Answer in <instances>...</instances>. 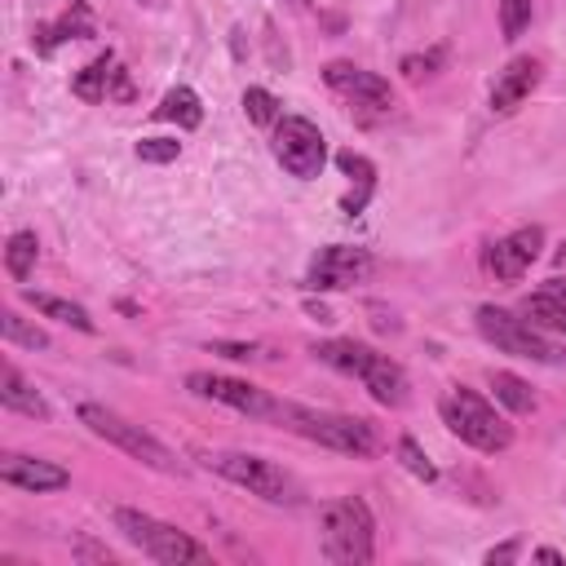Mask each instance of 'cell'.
<instances>
[{
	"label": "cell",
	"instance_id": "1",
	"mask_svg": "<svg viewBox=\"0 0 566 566\" xmlns=\"http://www.w3.org/2000/svg\"><path fill=\"white\" fill-rule=\"evenodd\" d=\"M274 424L318 442V447H332V451H345V455H376L380 451V438H376V424L363 420V416H345V411H318V407H301V402H279L274 407Z\"/></svg>",
	"mask_w": 566,
	"mask_h": 566
},
{
	"label": "cell",
	"instance_id": "2",
	"mask_svg": "<svg viewBox=\"0 0 566 566\" xmlns=\"http://www.w3.org/2000/svg\"><path fill=\"white\" fill-rule=\"evenodd\" d=\"M314 354H318V363H327L345 376H358L380 407H402L407 402V389H411L407 371L389 354H376L371 345H358V340H323V345H314Z\"/></svg>",
	"mask_w": 566,
	"mask_h": 566
},
{
	"label": "cell",
	"instance_id": "3",
	"mask_svg": "<svg viewBox=\"0 0 566 566\" xmlns=\"http://www.w3.org/2000/svg\"><path fill=\"white\" fill-rule=\"evenodd\" d=\"M318 544H323V557L336 562V566H367L376 557V522H371V509L358 495L332 500L318 513Z\"/></svg>",
	"mask_w": 566,
	"mask_h": 566
},
{
	"label": "cell",
	"instance_id": "4",
	"mask_svg": "<svg viewBox=\"0 0 566 566\" xmlns=\"http://www.w3.org/2000/svg\"><path fill=\"white\" fill-rule=\"evenodd\" d=\"M442 424H447L460 442H469V447H478V451H486V455L509 451V442H513V424H509L482 394H473V389H464V385H455V389L442 398Z\"/></svg>",
	"mask_w": 566,
	"mask_h": 566
},
{
	"label": "cell",
	"instance_id": "5",
	"mask_svg": "<svg viewBox=\"0 0 566 566\" xmlns=\"http://www.w3.org/2000/svg\"><path fill=\"white\" fill-rule=\"evenodd\" d=\"M203 460H208L212 473H221L226 482L243 486L248 495H256L265 504H301L296 478L283 464L265 460V455H252V451H208Z\"/></svg>",
	"mask_w": 566,
	"mask_h": 566
},
{
	"label": "cell",
	"instance_id": "6",
	"mask_svg": "<svg viewBox=\"0 0 566 566\" xmlns=\"http://www.w3.org/2000/svg\"><path fill=\"white\" fill-rule=\"evenodd\" d=\"M80 424H84L88 433L115 442V447L128 451L133 460L159 469V473H181V460H177L155 433H146L142 424H133L128 416H119V411H111V407H102V402H80Z\"/></svg>",
	"mask_w": 566,
	"mask_h": 566
},
{
	"label": "cell",
	"instance_id": "7",
	"mask_svg": "<svg viewBox=\"0 0 566 566\" xmlns=\"http://www.w3.org/2000/svg\"><path fill=\"white\" fill-rule=\"evenodd\" d=\"M115 531L133 548H142L150 562H164V566H186V562H203L208 557V548L195 544L186 531H177V526H168V522H159V517H150L142 509H115Z\"/></svg>",
	"mask_w": 566,
	"mask_h": 566
},
{
	"label": "cell",
	"instance_id": "8",
	"mask_svg": "<svg viewBox=\"0 0 566 566\" xmlns=\"http://www.w3.org/2000/svg\"><path fill=\"white\" fill-rule=\"evenodd\" d=\"M478 332L500 349V354H517V358H531V363H566V354L548 340V332H539L535 323L517 318L513 310H500V305H478Z\"/></svg>",
	"mask_w": 566,
	"mask_h": 566
},
{
	"label": "cell",
	"instance_id": "9",
	"mask_svg": "<svg viewBox=\"0 0 566 566\" xmlns=\"http://www.w3.org/2000/svg\"><path fill=\"white\" fill-rule=\"evenodd\" d=\"M274 159L292 172V177H318L323 164H327V142L318 133V124H310L305 115H283L274 124Z\"/></svg>",
	"mask_w": 566,
	"mask_h": 566
},
{
	"label": "cell",
	"instance_id": "10",
	"mask_svg": "<svg viewBox=\"0 0 566 566\" xmlns=\"http://www.w3.org/2000/svg\"><path fill=\"white\" fill-rule=\"evenodd\" d=\"M186 389L199 394V398H212L230 411H243L252 420H274V407H279V398H270L265 389H256L248 380H234V376H221V371H190Z\"/></svg>",
	"mask_w": 566,
	"mask_h": 566
},
{
	"label": "cell",
	"instance_id": "11",
	"mask_svg": "<svg viewBox=\"0 0 566 566\" xmlns=\"http://www.w3.org/2000/svg\"><path fill=\"white\" fill-rule=\"evenodd\" d=\"M371 252L367 248H349V243H327L318 248V256L310 261V274H305V287L314 292H340V287H354L371 274Z\"/></svg>",
	"mask_w": 566,
	"mask_h": 566
},
{
	"label": "cell",
	"instance_id": "12",
	"mask_svg": "<svg viewBox=\"0 0 566 566\" xmlns=\"http://www.w3.org/2000/svg\"><path fill=\"white\" fill-rule=\"evenodd\" d=\"M323 80H327V88H336V93L349 97L354 106H367V111H389V106H394L389 80H380L376 71H363V66H354V62H327V66H323Z\"/></svg>",
	"mask_w": 566,
	"mask_h": 566
},
{
	"label": "cell",
	"instance_id": "13",
	"mask_svg": "<svg viewBox=\"0 0 566 566\" xmlns=\"http://www.w3.org/2000/svg\"><path fill=\"white\" fill-rule=\"evenodd\" d=\"M539 248H544V230L539 226H522V230H513V234H504V239H495L486 248V270L500 283H517L535 265Z\"/></svg>",
	"mask_w": 566,
	"mask_h": 566
},
{
	"label": "cell",
	"instance_id": "14",
	"mask_svg": "<svg viewBox=\"0 0 566 566\" xmlns=\"http://www.w3.org/2000/svg\"><path fill=\"white\" fill-rule=\"evenodd\" d=\"M71 93H75L80 102H106V97H133V84H128V75L119 71L115 53L106 49V53H97V57L71 80Z\"/></svg>",
	"mask_w": 566,
	"mask_h": 566
},
{
	"label": "cell",
	"instance_id": "15",
	"mask_svg": "<svg viewBox=\"0 0 566 566\" xmlns=\"http://www.w3.org/2000/svg\"><path fill=\"white\" fill-rule=\"evenodd\" d=\"M0 482L22 486V491H35V495H40V491H62V486L71 482V473H66L62 464H53V460L9 451V455H0Z\"/></svg>",
	"mask_w": 566,
	"mask_h": 566
},
{
	"label": "cell",
	"instance_id": "16",
	"mask_svg": "<svg viewBox=\"0 0 566 566\" xmlns=\"http://www.w3.org/2000/svg\"><path fill=\"white\" fill-rule=\"evenodd\" d=\"M539 75H544V62L539 57H513L500 75H495V84H491V111L495 115H509V111H517L522 106V97H531V88L539 84Z\"/></svg>",
	"mask_w": 566,
	"mask_h": 566
},
{
	"label": "cell",
	"instance_id": "17",
	"mask_svg": "<svg viewBox=\"0 0 566 566\" xmlns=\"http://www.w3.org/2000/svg\"><path fill=\"white\" fill-rule=\"evenodd\" d=\"M0 407L4 411H18V416H31V420H49V402L22 380V371L13 363L0 367Z\"/></svg>",
	"mask_w": 566,
	"mask_h": 566
},
{
	"label": "cell",
	"instance_id": "18",
	"mask_svg": "<svg viewBox=\"0 0 566 566\" xmlns=\"http://www.w3.org/2000/svg\"><path fill=\"white\" fill-rule=\"evenodd\" d=\"M22 301L31 305V310H40L44 318H57V323H66V327H75V332H93V318H88V310L84 305H75V301H66V296H53V292H22Z\"/></svg>",
	"mask_w": 566,
	"mask_h": 566
},
{
	"label": "cell",
	"instance_id": "19",
	"mask_svg": "<svg viewBox=\"0 0 566 566\" xmlns=\"http://www.w3.org/2000/svg\"><path fill=\"white\" fill-rule=\"evenodd\" d=\"M522 318L526 323H535L539 332H553V336H566V296H557V292H535V296H526L522 301Z\"/></svg>",
	"mask_w": 566,
	"mask_h": 566
},
{
	"label": "cell",
	"instance_id": "20",
	"mask_svg": "<svg viewBox=\"0 0 566 566\" xmlns=\"http://www.w3.org/2000/svg\"><path fill=\"white\" fill-rule=\"evenodd\" d=\"M75 35H93V22H88V9L84 4H75L66 18H57L53 27H35V35H31V44H35V53H53L62 40H75Z\"/></svg>",
	"mask_w": 566,
	"mask_h": 566
},
{
	"label": "cell",
	"instance_id": "21",
	"mask_svg": "<svg viewBox=\"0 0 566 566\" xmlns=\"http://www.w3.org/2000/svg\"><path fill=\"white\" fill-rule=\"evenodd\" d=\"M159 119H172L177 128H199V124H203L199 93H195V88H186V84L168 88V93H164V102H159Z\"/></svg>",
	"mask_w": 566,
	"mask_h": 566
},
{
	"label": "cell",
	"instance_id": "22",
	"mask_svg": "<svg viewBox=\"0 0 566 566\" xmlns=\"http://www.w3.org/2000/svg\"><path fill=\"white\" fill-rule=\"evenodd\" d=\"M336 164H340V172L358 177V195L340 199V208L354 217V212H363V203H367V195H371V186H376V168H371V159H367V155H358V150H340V155H336Z\"/></svg>",
	"mask_w": 566,
	"mask_h": 566
},
{
	"label": "cell",
	"instance_id": "23",
	"mask_svg": "<svg viewBox=\"0 0 566 566\" xmlns=\"http://www.w3.org/2000/svg\"><path fill=\"white\" fill-rule=\"evenodd\" d=\"M35 256H40L35 234H31V230H13V234H9V243H4V270L22 283V279L35 270Z\"/></svg>",
	"mask_w": 566,
	"mask_h": 566
},
{
	"label": "cell",
	"instance_id": "24",
	"mask_svg": "<svg viewBox=\"0 0 566 566\" xmlns=\"http://www.w3.org/2000/svg\"><path fill=\"white\" fill-rule=\"evenodd\" d=\"M491 389H495V398H500L513 416L535 411V394H531V385H526L522 376H513V371H491Z\"/></svg>",
	"mask_w": 566,
	"mask_h": 566
},
{
	"label": "cell",
	"instance_id": "25",
	"mask_svg": "<svg viewBox=\"0 0 566 566\" xmlns=\"http://www.w3.org/2000/svg\"><path fill=\"white\" fill-rule=\"evenodd\" d=\"M0 336H4L9 345H22V349H49V336H44L35 323H27L18 310H4V314H0Z\"/></svg>",
	"mask_w": 566,
	"mask_h": 566
},
{
	"label": "cell",
	"instance_id": "26",
	"mask_svg": "<svg viewBox=\"0 0 566 566\" xmlns=\"http://www.w3.org/2000/svg\"><path fill=\"white\" fill-rule=\"evenodd\" d=\"M442 62H447V49L433 44V49H424V53H407V57L398 62V71H402L407 80H429V75H438Z\"/></svg>",
	"mask_w": 566,
	"mask_h": 566
},
{
	"label": "cell",
	"instance_id": "27",
	"mask_svg": "<svg viewBox=\"0 0 566 566\" xmlns=\"http://www.w3.org/2000/svg\"><path fill=\"white\" fill-rule=\"evenodd\" d=\"M243 115L252 119V124H279V102H274V93H265V88H243Z\"/></svg>",
	"mask_w": 566,
	"mask_h": 566
},
{
	"label": "cell",
	"instance_id": "28",
	"mask_svg": "<svg viewBox=\"0 0 566 566\" xmlns=\"http://www.w3.org/2000/svg\"><path fill=\"white\" fill-rule=\"evenodd\" d=\"M531 0H500V35L504 40H517L526 27H531Z\"/></svg>",
	"mask_w": 566,
	"mask_h": 566
},
{
	"label": "cell",
	"instance_id": "29",
	"mask_svg": "<svg viewBox=\"0 0 566 566\" xmlns=\"http://www.w3.org/2000/svg\"><path fill=\"white\" fill-rule=\"evenodd\" d=\"M181 155V142H172V137H142L137 142V159H146V164H172Z\"/></svg>",
	"mask_w": 566,
	"mask_h": 566
},
{
	"label": "cell",
	"instance_id": "30",
	"mask_svg": "<svg viewBox=\"0 0 566 566\" xmlns=\"http://www.w3.org/2000/svg\"><path fill=\"white\" fill-rule=\"evenodd\" d=\"M398 460H402L420 482H433V478H438V469L424 460V451L416 447V438H398Z\"/></svg>",
	"mask_w": 566,
	"mask_h": 566
},
{
	"label": "cell",
	"instance_id": "31",
	"mask_svg": "<svg viewBox=\"0 0 566 566\" xmlns=\"http://www.w3.org/2000/svg\"><path fill=\"white\" fill-rule=\"evenodd\" d=\"M212 354H226V358H256L261 349L256 345H230V340H217V345H208Z\"/></svg>",
	"mask_w": 566,
	"mask_h": 566
},
{
	"label": "cell",
	"instance_id": "32",
	"mask_svg": "<svg viewBox=\"0 0 566 566\" xmlns=\"http://www.w3.org/2000/svg\"><path fill=\"white\" fill-rule=\"evenodd\" d=\"M513 557H517V544L509 539V544H500V548L486 553V566H495V562H513Z\"/></svg>",
	"mask_w": 566,
	"mask_h": 566
},
{
	"label": "cell",
	"instance_id": "33",
	"mask_svg": "<svg viewBox=\"0 0 566 566\" xmlns=\"http://www.w3.org/2000/svg\"><path fill=\"white\" fill-rule=\"evenodd\" d=\"M535 557H539V562H562V553H557V548H535Z\"/></svg>",
	"mask_w": 566,
	"mask_h": 566
},
{
	"label": "cell",
	"instance_id": "34",
	"mask_svg": "<svg viewBox=\"0 0 566 566\" xmlns=\"http://www.w3.org/2000/svg\"><path fill=\"white\" fill-rule=\"evenodd\" d=\"M548 292H557V296H566V279H548Z\"/></svg>",
	"mask_w": 566,
	"mask_h": 566
},
{
	"label": "cell",
	"instance_id": "35",
	"mask_svg": "<svg viewBox=\"0 0 566 566\" xmlns=\"http://www.w3.org/2000/svg\"><path fill=\"white\" fill-rule=\"evenodd\" d=\"M287 4H292V9H310L314 0H287Z\"/></svg>",
	"mask_w": 566,
	"mask_h": 566
},
{
	"label": "cell",
	"instance_id": "36",
	"mask_svg": "<svg viewBox=\"0 0 566 566\" xmlns=\"http://www.w3.org/2000/svg\"><path fill=\"white\" fill-rule=\"evenodd\" d=\"M557 261H562V265H566V239H562V248H557Z\"/></svg>",
	"mask_w": 566,
	"mask_h": 566
}]
</instances>
